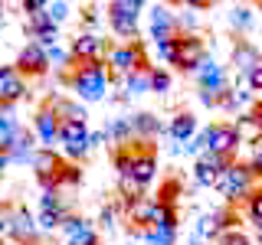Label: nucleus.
Wrapping results in <instances>:
<instances>
[{"mask_svg":"<svg viewBox=\"0 0 262 245\" xmlns=\"http://www.w3.org/2000/svg\"><path fill=\"white\" fill-rule=\"evenodd\" d=\"M108 79L112 76L105 69V62H72L66 72H59V82L76 92L82 105L102 102L105 92H108Z\"/></svg>","mask_w":262,"mask_h":245,"instance_id":"obj_1","label":"nucleus"},{"mask_svg":"<svg viewBox=\"0 0 262 245\" xmlns=\"http://www.w3.org/2000/svg\"><path fill=\"white\" fill-rule=\"evenodd\" d=\"M193 79H196V85H200V102L207 105V108H220L223 95L229 92V76H226L223 65L207 53L203 62L193 69Z\"/></svg>","mask_w":262,"mask_h":245,"instance_id":"obj_2","label":"nucleus"},{"mask_svg":"<svg viewBox=\"0 0 262 245\" xmlns=\"http://www.w3.org/2000/svg\"><path fill=\"white\" fill-rule=\"evenodd\" d=\"M259 186L256 174H252L249 160H233L223 170V177L216 180V193L226 196V206H236V203H246V196Z\"/></svg>","mask_w":262,"mask_h":245,"instance_id":"obj_3","label":"nucleus"},{"mask_svg":"<svg viewBox=\"0 0 262 245\" xmlns=\"http://www.w3.org/2000/svg\"><path fill=\"white\" fill-rule=\"evenodd\" d=\"M105 69H108V76H118V79H125L138 69H151V62H147V46L141 39L108 46V53H105Z\"/></svg>","mask_w":262,"mask_h":245,"instance_id":"obj_4","label":"nucleus"},{"mask_svg":"<svg viewBox=\"0 0 262 245\" xmlns=\"http://www.w3.org/2000/svg\"><path fill=\"white\" fill-rule=\"evenodd\" d=\"M141 13H144V4H141V0H112V4L105 7L108 27H112V33L121 39V43H135V39H138Z\"/></svg>","mask_w":262,"mask_h":245,"instance_id":"obj_5","label":"nucleus"},{"mask_svg":"<svg viewBox=\"0 0 262 245\" xmlns=\"http://www.w3.org/2000/svg\"><path fill=\"white\" fill-rule=\"evenodd\" d=\"M66 163H69V160H62L56 151H49V147H36L30 167H33V177H36V183L43 186V190H59V174H62Z\"/></svg>","mask_w":262,"mask_h":245,"instance_id":"obj_6","label":"nucleus"},{"mask_svg":"<svg viewBox=\"0 0 262 245\" xmlns=\"http://www.w3.org/2000/svg\"><path fill=\"white\" fill-rule=\"evenodd\" d=\"M207 131V154H216V157H233L236 160V151H239V134L229 121H213Z\"/></svg>","mask_w":262,"mask_h":245,"instance_id":"obj_7","label":"nucleus"},{"mask_svg":"<svg viewBox=\"0 0 262 245\" xmlns=\"http://www.w3.org/2000/svg\"><path fill=\"white\" fill-rule=\"evenodd\" d=\"M7 239L16 245H36L39 242V226L30 209H7Z\"/></svg>","mask_w":262,"mask_h":245,"instance_id":"obj_8","label":"nucleus"},{"mask_svg":"<svg viewBox=\"0 0 262 245\" xmlns=\"http://www.w3.org/2000/svg\"><path fill=\"white\" fill-rule=\"evenodd\" d=\"M33 134L36 141L53 151V144L59 141V114H56V105H53V95H46V102L36 108L33 114Z\"/></svg>","mask_w":262,"mask_h":245,"instance_id":"obj_9","label":"nucleus"},{"mask_svg":"<svg viewBox=\"0 0 262 245\" xmlns=\"http://www.w3.org/2000/svg\"><path fill=\"white\" fill-rule=\"evenodd\" d=\"M203 56H207V43L200 39V33H177V62H174V69L193 76V69L203 62Z\"/></svg>","mask_w":262,"mask_h":245,"instance_id":"obj_10","label":"nucleus"},{"mask_svg":"<svg viewBox=\"0 0 262 245\" xmlns=\"http://www.w3.org/2000/svg\"><path fill=\"white\" fill-rule=\"evenodd\" d=\"M105 53H108L105 39L98 36V33H92V30H82L79 36L72 39V46H69L72 62H102Z\"/></svg>","mask_w":262,"mask_h":245,"instance_id":"obj_11","label":"nucleus"},{"mask_svg":"<svg viewBox=\"0 0 262 245\" xmlns=\"http://www.w3.org/2000/svg\"><path fill=\"white\" fill-rule=\"evenodd\" d=\"M13 69L20 72L23 79H30V76H33V79L46 76V72H49V59H46V49H43V46H36V43H33V39H30V43L23 46L20 53H16V62H13Z\"/></svg>","mask_w":262,"mask_h":245,"instance_id":"obj_12","label":"nucleus"},{"mask_svg":"<svg viewBox=\"0 0 262 245\" xmlns=\"http://www.w3.org/2000/svg\"><path fill=\"white\" fill-rule=\"evenodd\" d=\"M233 163V157H216V154H207L203 151L200 157L193 160V180L196 186H213L216 190V180L223 177V170Z\"/></svg>","mask_w":262,"mask_h":245,"instance_id":"obj_13","label":"nucleus"},{"mask_svg":"<svg viewBox=\"0 0 262 245\" xmlns=\"http://www.w3.org/2000/svg\"><path fill=\"white\" fill-rule=\"evenodd\" d=\"M59 232H62V242L66 245H102V242H98V229L89 223V219L76 216V212L62 223Z\"/></svg>","mask_w":262,"mask_h":245,"instance_id":"obj_14","label":"nucleus"},{"mask_svg":"<svg viewBox=\"0 0 262 245\" xmlns=\"http://www.w3.org/2000/svg\"><path fill=\"white\" fill-rule=\"evenodd\" d=\"M154 177H158V147L138 141V157H135V170H131V180H135V183L144 190V186L151 183Z\"/></svg>","mask_w":262,"mask_h":245,"instance_id":"obj_15","label":"nucleus"},{"mask_svg":"<svg viewBox=\"0 0 262 245\" xmlns=\"http://www.w3.org/2000/svg\"><path fill=\"white\" fill-rule=\"evenodd\" d=\"M147 30H151V39L161 43V39L177 36V13L164 4H154L151 13H147Z\"/></svg>","mask_w":262,"mask_h":245,"instance_id":"obj_16","label":"nucleus"},{"mask_svg":"<svg viewBox=\"0 0 262 245\" xmlns=\"http://www.w3.org/2000/svg\"><path fill=\"white\" fill-rule=\"evenodd\" d=\"M27 95V79L13 65H0V105H13Z\"/></svg>","mask_w":262,"mask_h":245,"instance_id":"obj_17","label":"nucleus"},{"mask_svg":"<svg viewBox=\"0 0 262 245\" xmlns=\"http://www.w3.org/2000/svg\"><path fill=\"white\" fill-rule=\"evenodd\" d=\"M229 62H233V65H236V72H239V76L246 79L252 69H256V65H262V56H259V49L252 46L249 39H236V43H233V56H229Z\"/></svg>","mask_w":262,"mask_h":245,"instance_id":"obj_18","label":"nucleus"},{"mask_svg":"<svg viewBox=\"0 0 262 245\" xmlns=\"http://www.w3.org/2000/svg\"><path fill=\"white\" fill-rule=\"evenodd\" d=\"M161 131H164V125L158 121V114H151V111H138V114H131V134H135V141L154 144V137H158Z\"/></svg>","mask_w":262,"mask_h":245,"instance_id":"obj_19","label":"nucleus"},{"mask_svg":"<svg viewBox=\"0 0 262 245\" xmlns=\"http://www.w3.org/2000/svg\"><path fill=\"white\" fill-rule=\"evenodd\" d=\"M196 134V114L193 111H177L174 118L167 121V137L174 144H187Z\"/></svg>","mask_w":262,"mask_h":245,"instance_id":"obj_20","label":"nucleus"},{"mask_svg":"<svg viewBox=\"0 0 262 245\" xmlns=\"http://www.w3.org/2000/svg\"><path fill=\"white\" fill-rule=\"evenodd\" d=\"M36 134H33V128H20V134L13 137L10 151H7V157H10V163H30L33 154H36Z\"/></svg>","mask_w":262,"mask_h":245,"instance_id":"obj_21","label":"nucleus"},{"mask_svg":"<svg viewBox=\"0 0 262 245\" xmlns=\"http://www.w3.org/2000/svg\"><path fill=\"white\" fill-rule=\"evenodd\" d=\"M53 105H56L59 121H82V125H89V111H85V105H82V102H69V98L53 95Z\"/></svg>","mask_w":262,"mask_h":245,"instance_id":"obj_22","label":"nucleus"},{"mask_svg":"<svg viewBox=\"0 0 262 245\" xmlns=\"http://www.w3.org/2000/svg\"><path fill=\"white\" fill-rule=\"evenodd\" d=\"M147 229H174L177 232V209L174 206H161V203H151Z\"/></svg>","mask_w":262,"mask_h":245,"instance_id":"obj_23","label":"nucleus"},{"mask_svg":"<svg viewBox=\"0 0 262 245\" xmlns=\"http://www.w3.org/2000/svg\"><path fill=\"white\" fill-rule=\"evenodd\" d=\"M184 196V180L180 177H167L161 183V190H158V196H154V203H161V206H174L177 209V200Z\"/></svg>","mask_w":262,"mask_h":245,"instance_id":"obj_24","label":"nucleus"},{"mask_svg":"<svg viewBox=\"0 0 262 245\" xmlns=\"http://www.w3.org/2000/svg\"><path fill=\"white\" fill-rule=\"evenodd\" d=\"M121 85H125V95H128V98H138V95L151 92V69H138V72H131V76L121 79Z\"/></svg>","mask_w":262,"mask_h":245,"instance_id":"obj_25","label":"nucleus"},{"mask_svg":"<svg viewBox=\"0 0 262 245\" xmlns=\"http://www.w3.org/2000/svg\"><path fill=\"white\" fill-rule=\"evenodd\" d=\"M89 137H92L89 125H82V121H59V141H62V147H66V144L89 141Z\"/></svg>","mask_w":262,"mask_h":245,"instance_id":"obj_26","label":"nucleus"},{"mask_svg":"<svg viewBox=\"0 0 262 245\" xmlns=\"http://www.w3.org/2000/svg\"><path fill=\"white\" fill-rule=\"evenodd\" d=\"M220 235H223V232H220V223H216L213 212H207V216L196 219V239H200V242H216Z\"/></svg>","mask_w":262,"mask_h":245,"instance_id":"obj_27","label":"nucleus"},{"mask_svg":"<svg viewBox=\"0 0 262 245\" xmlns=\"http://www.w3.org/2000/svg\"><path fill=\"white\" fill-rule=\"evenodd\" d=\"M138 242L141 245H177V232L174 229H144Z\"/></svg>","mask_w":262,"mask_h":245,"instance_id":"obj_28","label":"nucleus"},{"mask_svg":"<svg viewBox=\"0 0 262 245\" xmlns=\"http://www.w3.org/2000/svg\"><path fill=\"white\" fill-rule=\"evenodd\" d=\"M69 216H72V212H43V209H39L36 226H39V232H56V229H62V223Z\"/></svg>","mask_w":262,"mask_h":245,"instance_id":"obj_29","label":"nucleus"},{"mask_svg":"<svg viewBox=\"0 0 262 245\" xmlns=\"http://www.w3.org/2000/svg\"><path fill=\"white\" fill-rule=\"evenodd\" d=\"M246 216L262 229V186H256V190L246 196Z\"/></svg>","mask_w":262,"mask_h":245,"instance_id":"obj_30","label":"nucleus"},{"mask_svg":"<svg viewBox=\"0 0 262 245\" xmlns=\"http://www.w3.org/2000/svg\"><path fill=\"white\" fill-rule=\"evenodd\" d=\"M151 92L154 95H167L170 92V72L161 65H151Z\"/></svg>","mask_w":262,"mask_h":245,"instance_id":"obj_31","label":"nucleus"},{"mask_svg":"<svg viewBox=\"0 0 262 245\" xmlns=\"http://www.w3.org/2000/svg\"><path fill=\"white\" fill-rule=\"evenodd\" d=\"M69 10H72V7L66 4V0H53V4H46V16H49L53 27H59V23L69 20Z\"/></svg>","mask_w":262,"mask_h":245,"instance_id":"obj_32","label":"nucleus"},{"mask_svg":"<svg viewBox=\"0 0 262 245\" xmlns=\"http://www.w3.org/2000/svg\"><path fill=\"white\" fill-rule=\"evenodd\" d=\"M154 49H158V56L164 59V65H174V62H177V36H170V39H161V43H154Z\"/></svg>","mask_w":262,"mask_h":245,"instance_id":"obj_33","label":"nucleus"},{"mask_svg":"<svg viewBox=\"0 0 262 245\" xmlns=\"http://www.w3.org/2000/svg\"><path fill=\"white\" fill-rule=\"evenodd\" d=\"M216 245H256V242H252L249 235L243 232V229H229V232H223V235L216 239Z\"/></svg>","mask_w":262,"mask_h":245,"instance_id":"obj_34","label":"nucleus"},{"mask_svg":"<svg viewBox=\"0 0 262 245\" xmlns=\"http://www.w3.org/2000/svg\"><path fill=\"white\" fill-rule=\"evenodd\" d=\"M66 151V157H69V163H76V160H85L89 157V151H92V141H79V144H66L62 147Z\"/></svg>","mask_w":262,"mask_h":245,"instance_id":"obj_35","label":"nucleus"},{"mask_svg":"<svg viewBox=\"0 0 262 245\" xmlns=\"http://www.w3.org/2000/svg\"><path fill=\"white\" fill-rule=\"evenodd\" d=\"M79 180H82L79 163H66L62 174H59V190H62V186H79Z\"/></svg>","mask_w":262,"mask_h":245,"instance_id":"obj_36","label":"nucleus"},{"mask_svg":"<svg viewBox=\"0 0 262 245\" xmlns=\"http://www.w3.org/2000/svg\"><path fill=\"white\" fill-rule=\"evenodd\" d=\"M229 20H233L236 30H249V27H252V7H236Z\"/></svg>","mask_w":262,"mask_h":245,"instance_id":"obj_37","label":"nucleus"},{"mask_svg":"<svg viewBox=\"0 0 262 245\" xmlns=\"http://www.w3.org/2000/svg\"><path fill=\"white\" fill-rule=\"evenodd\" d=\"M118 219H121L118 203H115V206H102V229H115V226H118Z\"/></svg>","mask_w":262,"mask_h":245,"instance_id":"obj_38","label":"nucleus"},{"mask_svg":"<svg viewBox=\"0 0 262 245\" xmlns=\"http://www.w3.org/2000/svg\"><path fill=\"white\" fill-rule=\"evenodd\" d=\"M249 167H252V174H256V180H262V141H259V144H252Z\"/></svg>","mask_w":262,"mask_h":245,"instance_id":"obj_39","label":"nucleus"},{"mask_svg":"<svg viewBox=\"0 0 262 245\" xmlns=\"http://www.w3.org/2000/svg\"><path fill=\"white\" fill-rule=\"evenodd\" d=\"M243 114H249L252 121H256V131H259V141H262V102H252L249 108H246Z\"/></svg>","mask_w":262,"mask_h":245,"instance_id":"obj_40","label":"nucleus"},{"mask_svg":"<svg viewBox=\"0 0 262 245\" xmlns=\"http://www.w3.org/2000/svg\"><path fill=\"white\" fill-rule=\"evenodd\" d=\"M246 85H249V92H262V65H256V69L246 76Z\"/></svg>","mask_w":262,"mask_h":245,"instance_id":"obj_41","label":"nucleus"},{"mask_svg":"<svg viewBox=\"0 0 262 245\" xmlns=\"http://www.w3.org/2000/svg\"><path fill=\"white\" fill-rule=\"evenodd\" d=\"M89 141H92V147H105V144H108V134H105V131H92Z\"/></svg>","mask_w":262,"mask_h":245,"instance_id":"obj_42","label":"nucleus"},{"mask_svg":"<svg viewBox=\"0 0 262 245\" xmlns=\"http://www.w3.org/2000/svg\"><path fill=\"white\" fill-rule=\"evenodd\" d=\"M0 235H7V212H4V203H0Z\"/></svg>","mask_w":262,"mask_h":245,"instance_id":"obj_43","label":"nucleus"},{"mask_svg":"<svg viewBox=\"0 0 262 245\" xmlns=\"http://www.w3.org/2000/svg\"><path fill=\"white\" fill-rule=\"evenodd\" d=\"M4 20H7V4H0V27H4Z\"/></svg>","mask_w":262,"mask_h":245,"instance_id":"obj_44","label":"nucleus"},{"mask_svg":"<svg viewBox=\"0 0 262 245\" xmlns=\"http://www.w3.org/2000/svg\"><path fill=\"white\" fill-rule=\"evenodd\" d=\"M187 245H207V242H200V239H190V242H187Z\"/></svg>","mask_w":262,"mask_h":245,"instance_id":"obj_45","label":"nucleus"},{"mask_svg":"<svg viewBox=\"0 0 262 245\" xmlns=\"http://www.w3.org/2000/svg\"><path fill=\"white\" fill-rule=\"evenodd\" d=\"M128 245H141V242H138V239H131V242H128Z\"/></svg>","mask_w":262,"mask_h":245,"instance_id":"obj_46","label":"nucleus"},{"mask_svg":"<svg viewBox=\"0 0 262 245\" xmlns=\"http://www.w3.org/2000/svg\"><path fill=\"white\" fill-rule=\"evenodd\" d=\"M259 245H262V229H259Z\"/></svg>","mask_w":262,"mask_h":245,"instance_id":"obj_47","label":"nucleus"}]
</instances>
